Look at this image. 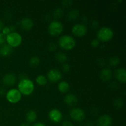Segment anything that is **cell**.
<instances>
[{"label": "cell", "mask_w": 126, "mask_h": 126, "mask_svg": "<svg viewBox=\"0 0 126 126\" xmlns=\"http://www.w3.org/2000/svg\"><path fill=\"white\" fill-rule=\"evenodd\" d=\"M34 89V84L33 81L28 78L20 79L18 84V90L23 95L28 96L32 94Z\"/></svg>", "instance_id": "6da1fadb"}, {"label": "cell", "mask_w": 126, "mask_h": 126, "mask_svg": "<svg viewBox=\"0 0 126 126\" xmlns=\"http://www.w3.org/2000/svg\"><path fill=\"white\" fill-rule=\"evenodd\" d=\"M59 45L65 50H71L76 46V41L70 35H63L59 38Z\"/></svg>", "instance_id": "7a4b0ae2"}, {"label": "cell", "mask_w": 126, "mask_h": 126, "mask_svg": "<svg viewBox=\"0 0 126 126\" xmlns=\"http://www.w3.org/2000/svg\"><path fill=\"white\" fill-rule=\"evenodd\" d=\"M97 39L98 41L106 43L113 39L114 36V32L113 30L108 27H102L97 32Z\"/></svg>", "instance_id": "3957f363"}, {"label": "cell", "mask_w": 126, "mask_h": 126, "mask_svg": "<svg viewBox=\"0 0 126 126\" xmlns=\"http://www.w3.org/2000/svg\"><path fill=\"white\" fill-rule=\"evenodd\" d=\"M6 41L7 42V44L12 48L17 47L22 44V36L17 32H11L6 36Z\"/></svg>", "instance_id": "277c9868"}, {"label": "cell", "mask_w": 126, "mask_h": 126, "mask_svg": "<svg viewBox=\"0 0 126 126\" xmlns=\"http://www.w3.org/2000/svg\"><path fill=\"white\" fill-rule=\"evenodd\" d=\"M63 30V25L60 22L54 20L50 23L48 27V32L52 36H58L62 34Z\"/></svg>", "instance_id": "5b68a950"}, {"label": "cell", "mask_w": 126, "mask_h": 126, "mask_svg": "<svg viewBox=\"0 0 126 126\" xmlns=\"http://www.w3.org/2000/svg\"><path fill=\"white\" fill-rule=\"evenodd\" d=\"M6 100L11 103H17L22 98V94L16 89H12L6 92Z\"/></svg>", "instance_id": "8992f818"}, {"label": "cell", "mask_w": 126, "mask_h": 126, "mask_svg": "<svg viewBox=\"0 0 126 126\" xmlns=\"http://www.w3.org/2000/svg\"><path fill=\"white\" fill-rule=\"evenodd\" d=\"M70 116L73 120L77 122H81L84 120L86 114L84 111L81 108H73L70 111Z\"/></svg>", "instance_id": "52a82bcc"}, {"label": "cell", "mask_w": 126, "mask_h": 126, "mask_svg": "<svg viewBox=\"0 0 126 126\" xmlns=\"http://www.w3.org/2000/svg\"><path fill=\"white\" fill-rule=\"evenodd\" d=\"M72 33L76 37L84 36L87 33V28L86 25L82 24V23H77L73 27L71 30Z\"/></svg>", "instance_id": "ba28073f"}, {"label": "cell", "mask_w": 126, "mask_h": 126, "mask_svg": "<svg viewBox=\"0 0 126 126\" xmlns=\"http://www.w3.org/2000/svg\"><path fill=\"white\" fill-rule=\"evenodd\" d=\"M62 78V73L56 69H52L47 73V78L50 82H57Z\"/></svg>", "instance_id": "9c48e42d"}, {"label": "cell", "mask_w": 126, "mask_h": 126, "mask_svg": "<svg viewBox=\"0 0 126 126\" xmlns=\"http://www.w3.org/2000/svg\"><path fill=\"white\" fill-rule=\"evenodd\" d=\"M49 119L54 123H59L62 119V113L57 109H52L48 114Z\"/></svg>", "instance_id": "30bf717a"}, {"label": "cell", "mask_w": 126, "mask_h": 126, "mask_svg": "<svg viewBox=\"0 0 126 126\" xmlns=\"http://www.w3.org/2000/svg\"><path fill=\"white\" fill-rule=\"evenodd\" d=\"M113 124V119L111 116L108 114H104L97 119L98 126H111Z\"/></svg>", "instance_id": "8fae6325"}, {"label": "cell", "mask_w": 126, "mask_h": 126, "mask_svg": "<svg viewBox=\"0 0 126 126\" xmlns=\"http://www.w3.org/2000/svg\"><path fill=\"white\" fill-rule=\"evenodd\" d=\"M17 81V78L16 75L13 73L6 74L2 78V83L5 86L10 87L14 84Z\"/></svg>", "instance_id": "7c38bea8"}, {"label": "cell", "mask_w": 126, "mask_h": 126, "mask_svg": "<svg viewBox=\"0 0 126 126\" xmlns=\"http://www.w3.org/2000/svg\"><path fill=\"white\" fill-rule=\"evenodd\" d=\"M33 21L30 18H28V17H25V18H22L20 22V26L21 28L25 31H30L32 30L33 28Z\"/></svg>", "instance_id": "4fadbf2b"}, {"label": "cell", "mask_w": 126, "mask_h": 126, "mask_svg": "<svg viewBox=\"0 0 126 126\" xmlns=\"http://www.w3.org/2000/svg\"><path fill=\"white\" fill-rule=\"evenodd\" d=\"M115 78L119 82L125 83L126 82V70L124 68L117 69L114 73Z\"/></svg>", "instance_id": "5bb4252c"}, {"label": "cell", "mask_w": 126, "mask_h": 126, "mask_svg": "<svg viewBox=\"0 0 126 126\" xmlns=\"http://www.w3.org/2000/svg\"><path fill=\"white\" fill-rule=\"evenodd\" d=\"M78 98L75 95L72 94H66L64 97V102L65 104L70 107H74L78 103Z\"/></svg>", "instance_id": "9a60e30c"}, {"label": "cell", "mask_w": 126, "mask_h": 126, "mask_svg": "<svg viewBox=\"0 0 126 126\" xmlns=\"http://www.w3.org/2000/svg\"><path fill=\"white\" fill-rule=\"evenodd\" d=\"M100 79L104 82H108L112 78V71L109 68H105L102 69L100 74Z\"/></svg>", "instance_id": "2e32d148"}, {"label": "cell", "mask_w": 126, "mask_h": 126, "mask_svg": "<svg viewBox=\"0 0 126 126\" xmlns=\"http://www.w3.org/2000/svg\"><path fill=\"white\" fill-rule=\"evenodd\" d=\"M13 48L7 44H3L0 46V55L4 57H6L12 54Z\"/></svg>", "instance_id": "e0dca14e"}, {"label": "cell", "mask_w": 126, "mask_h": 126, "mask_svg": "<svg viewBox=\"0 0 126 126\" xmlns=\"http://www.w3.org/2000/svg\"><path fill=\"white\" fill-rule=\"evenodd\" d=\"M26 121L27 123H33L37 119V114L34 110H30L26 114Z\"/></svg>", "instance_id": "ac0fdd59"}, {"label": "cell", "mask_w": 126, "mask_h": 126, "mask_svg": "<svg viewBox=\"0 0 126 126\" xmlns=\"http://www.w3.org/2000/svg\"><path fill=\"white\" fill-rule=\"evenodd\" d=\"M58 89L61 93H67L70 90V84L66 81H61L58 84Z\"/></svg>", "instance_id": "d6986e66"}, {"label": "cell", "mask_w": 126, "mask_h": 126, "mask_svg": "<svg viewBox=\"0 0 126 126\" xmlns=\"http://www.w3.org/2000/svg\"><path fill=\"white\" fill-rule=\"evenodd\" d=\"M55 59L57 61L61 63H65L68 60V57L65 53L62 52H59L57 53L55 55Z\"/></svg>", "instance_id": "ffe728a7"}, {"label": "cell", "mask_w": 126, "mask_h": 126, "mask_svg": "<svg viewBox=\"0 0 126 126\" xmlns=\"http://www.w3.org/2000/svg\"><path fill=\"white\" fill-rule=\"evenodd\" d=\"M79 16V12L77 9H73L68 13L67 16L68 20L69 21H75Z\"/></svg>", "instance_id": "44dd1931"}, {"label": "cell", "mask_w": 126, "mask_h": 126, "mask_svg": "<svg viewBox=\"0 0 126 126\" xmlns=\"http://www.w3.org/2000/svg\"><path fill=\"white\" fill-rule=\"evenodd\" d=\"M63 10L61 7H57L54 11L52 16L54 17V18H55V19H59V18H62L63 17Z\"/></svg>", "instance_id": "7402d4cb"}, {"label": "cell", "mask_w": 126, "mask_h": 126, "mask_svg": "<svg viewBox=\"0 0 126 126\" xmlns=\"http://www.w3.org/2000/svg\"><path fill=\"white\" fill-rule=\"evenodd\" d=\"M36 82L39 86H45L47 83V79L44 75H39L36 78Z\"/></svg>", "instance_id": "603a6c76"}, {"label": "cell", "mask_w": 126, "mask_h": 126, "mask_svg": "<svg viewBox=\"0 0 126 126\" xmlns=\"http://www.w3.org/2000/svg\"><path fill=\"white\" fill-rule=\"evenodd\" d=\"M39 63H40V59L37 56L32 57L29 60L30 66L33 68L37 67L39 65Z\"/></svg>", "instance_id": "cb8c5ba5"}, {"label": "cell", "mask_w": 126, "mask_h": 126, "mask_svg": "<svg viewBox=\"0 0 126 126\" xmlns=\"http://www.w3.org/2000/svg\"><path fill=\"white\" fill-rule=\"evenodd\" d=\"M113 106L116 110H120L124 106V101L121 98H117L113 102Z\"/></svg>", "instance_id": "d4e9b609"}, {"label": "cell", "mask_w": 126, "mask_h": 126, "mask_svg": "<svg viewBox=\"0 0 126 126\" xmlns=\"http://www.w3.org/2000/svg\"><path fill=\"white\" fill-rule=\"evenodd\" d=\"M120 63V59L117 56L112 57L109 60V64L112 66H116Z\"/></svg>", "instance_id": "484cf974"}, {"label": "cell", "mask_w": 126, "mask_h": 126, "mask_svg": "<svg viewBox=\"0 0 126 126\" xmlns=\"http://www.w3.org/2000/svg\"><path fill=\"white\" fill-rule=\"evenodd\" d=\"M48 49H49V51L50 52H54L57 49V44L56 43L52 42V43H49V46H48Z\"/></svg>", "instance_id": "4316f807"}, {"label": "cell", "mask_w": 126, "mask_h": 126, "mask_svg": "<svg viewBox=\"0 0 126 126\" xmlns=\"http://www.w3.org/2000/svg\"><path fill=\"white\" fill-rule=\"evenodd\" d=\"M91 46L94 48L98 47L100 46V41L97 39H94L91 41Z\"/></svg>", "instance_id": "83f0119b"}, {"label": "cell", "mask_w": 126, "mask_h": 126, "mask_svg": "<svg viewBox=\"0 0 126 126\" xmlns=\"http://www.w3.org/2000/svg\"><path fill=\"white\" fill-rule=\"evenodd\" d=\"M98 27H99V22L98 21V20H93L92 21V23H91V27H92V29L96 30L98 28Z\"/></svg>", "instance_id": "f1b7e54d"}, {"label": "cell", "mask_w": 126, "mask_h": 126, "mask_svg": "<svg viewBox=\"0 0 126 126\" xmlns=\"http://www.w3.org/2000/svg\"><path fill=\"white\" fill-rule=\"evenodd\" d=\"M62 68L63 71L64 73H68L70 70V66L69 65V64L65 63H63L62 65Z\"/></svg>", "instance_id": "f546056e"}, {"label": "cell", "mask_w": 126, "mask_h": 126, "mask_svg": "<svg viewBox=\"0 0 126 126\" xmlns=\"http://www.w3.org/2000/svg\"><path fill=\"white\" fill-rule=\"evenodd\" d=\"M73 3L72 1H70V0H65V1H62V4L64 6V7H69L71 5H72V4Z\"/></svg>", "instance_id": "4dcf8cb0"}, {"label": "cell", "mask_w": 126, "mask_h": 126, "mask_svg": "<svg viewBox=\"0 0 126 126\" xmlns=\"http://www.w3.org/2000/svg\"><path fill=\"white\" fill-rule=\"evenodd\" d=\"M1 33H2L4 35L6 36L7 35H8V34L11 33V31H10L9 27H4L3 29H2V32H1Z\"/></svg>", "instance_id": "1f68e13d"}, {"label": "cell", "mask_w": 126, "mask_h": 126, "mask_svg": "<svg viewBox=\"0 0 126 126\" xmlns=\"http://www.w3.org/2000/svg\"><path fill=\"white\" fill-rule=\"evenodd\" d=\"M6 36L4 35L2 33H0V46L4 44L6 42Z\"/></svg>", "instance_id": "d6a6232c"}, {"label": "cell", "mask_w": 126, "mask_h": 126, "mask_svg": "<svg viewBox=\"0 0 126 126\" xmlns=\"http://www.w3.org/2000/svg\"><path fill=\"white\" fill-rule=\"evenodd\" d=\"M110 87L112 89H117L118 88V83L116 82H113L112 83H111Z\"/></svg>", "instance_id": "836d02e7"}, {"label": "cell", "mask_w": 126, "mask_h": 126, "mask_svg": "<svg viewBox=\"0 0 126 126\" xmlns=\"http://www.w3.org/2000/svg\"><path fill=\"white\" fill-rule=\"evenodd\" d=\"M62 126H73L72 123L68 121H65L63 122L62 124Z\"/></svg>", "instance_id": "e575fe53"}, {"label": "cell", "mask_w": 126, "mask_h": 126, "mask_svg": "<svg viewBox=\"0 0 126 126\" xmlns=\"http://www.w3.org/2000/svg\"><path fill=\"white\" fill-rule=\"evenodd\" d=\"M87 22H88V18H87L86 16H83V17L81 18V22H82L81 23H82V24L85 25V24L87 23Z\"/></svg>", "instance_id": "d590c367"}, {"label": "cell", "mask_w": 126, "mask_h": 126, "mask_svg": "<svg viewBox=\"0 0 126 126\" xmlns=\"http://www.w3.org/2000/svg\"><path fill=\"white\" fill-rule=\"evenodd\" d=\"M6 94V91L4 87H0V95L2 96Z\"/></svg>", "instance_id": "8d00e7d4"}, {"label": "cell", "mask_w": 126, "mask_h": 126, "mask_svg": "<svg viewBox=\"0 0 126 126\" xmlns=\"http://www.w3.org/2000/svg\"><path fill=\"white\" fill-rule=\"evenodd\" d=\"M92 114H94V115H97L98 114V110L97 108H92Z\"/></svg>", "instance_id": "74e56055"}, {"label": "cell", "mask_w": 126, "mask_h": 126, "mask_svg": "<svg viewBox=\"0 0 126 126\" xmlns=\"http://www.w3.org/2000/svg\"><path fill=\"white\" fill-rule=\"evenodd\" d=\"M9 28L10 31H11V32H14V31L16 30V27H15L14 25H11L9 27Z\"/></svg>", "instance_id": "f35d334b"}, {"label": "cell", "mask_w": 126, "mask_h": 126, "mask_svg": "<svg viewBox=\"0 0 126 126\" xmlns=\"http://www.w3.org/2000/svg\"><path fill=\"white\" fill-rule=\"evenodd\" d=\"M4 27V22H2V20H0V33H1V32H2V29H3V28Z\"/></svg>", "instance_id": "ab89813d"}, {"label": "cell", "mask_w": 126, "mask_h": 126, "mask_svg": "<svg viewBox=\"0 0 126 126\" xmlns=\"http://www.w3.org/2000/svg\"><path fill=\"white\" fill-rule=\"evenodd\" d=\"M85 126H94V125L93 122L91 121H87L85 124Z\"/></svg>", "instance_id": "60d3db41"}, {"label": "cell", "mask_w": 126, "mask_h": 126, "mask_svg": "<svg viewBox=\"0 0 126 126\" xmlns=\"http://www.w3.org/2000/svg\"><path fill=\"white\" fill-rule=\"evenodd\" d=\"M102 59H99V60H98V65H99L103 66H104V65H105V62H102Z\"/></svg>", "instance_id": "b9f144b4"}, {"label": "cell", "mask_w": 126, "mask_h": 126, "mask_svg": "<svg viewBox=\"0 0 126 126\" xmlns=\"http://www.w3.org/2000/svg\"><path fill=\"white\" fill-rule=\"evenodd\" d=\"M33 126H46V125L42 123H35L34 124H33Z\"/></svg>", "instance_id": "7bdbcfd3"}, {"label": "cell", "mask_w": 126, "mask_h": 126, "mask_svg": "<svg viewBox=\"0 0 126 126\" xmlns=\"http://www.w3.org/2000/svg\"><path fill=\"white\" fill-rule=\"evenodd\" d=\"M44 19L46 21H49L50 19V14H46L45 16V17H44Z\"/></svg>", "instance_id": "ee69618b"}, {"label": "cell", "mask_w": 126, "mask_h": 126, "mask_svg": "<svg viewBox=\"0 0 126 126\" xmlns=\"http://www.w3.org/2000/svg\"><path fill=\"white\" fill-rule=\"evenodd\" d=\"M20 126H30V125L29 124L27 123H23L20 124Z\"/></svg>", "instance_id": "f6af8a7d"}]
</instances>
